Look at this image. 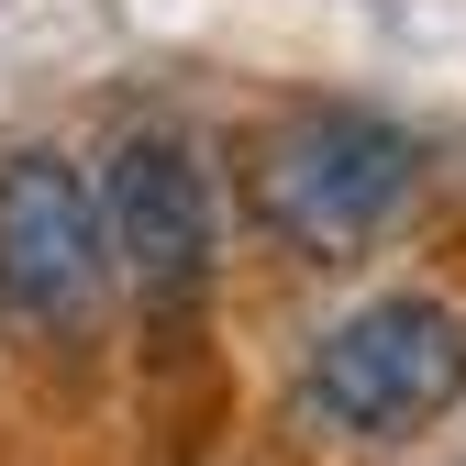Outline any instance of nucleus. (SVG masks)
<instances>
[{"label": "nucleus", "instance_id": "1", "mask_svg": "<svg viewBox=\"0 0 466 466\" xmlns=\"http://www.w3.org/2000/svg\"><path fill=\"white\" fill-rule=\"evenodd\" d=\"M422 200V145L367 100H289L245 145V222L300 267L378 256Z\"/></svg>", "mask_w": 466, "mask_h": 466}, {"label": "nucleus", "instance_id": "2", "mask_svg": "<svg viewBox=\"0 0 466 466\" xmlns=\"http://www.w3.org/2000/svg\"><path fill=\"white\" fill-rule=\"evenodd\" d=\"M455 400H466V311L433 289H378L344 322H322L300 356V411L333 444H422Z\"/></svg>", "mask_w": 466, "mask_h": 466}, {"label": "nucleus", "instance_id": "3", "mask_svg": "<svg viewBox=\"0 0 466 466\" xmlns=\"http://www.w3.org/2000/svg\"><path fill=\"white\" fill-rule=\"evenodd\" d=\"M89 178H100V233H111V289L145 322H189L211 300V267H222L211 156L178 123H134V134H111V156Z\"/></svg>", "mask_w": 466, "mask_h": 466}, {"label": "nucleus", "instance_id": "4", "mask_svg": "<svg viewBox=\"0 0 466 466\" xmlns=\"http://www.w3.org/2000/svg\"><path fill=\"white\" fill-rule=\"evenodd\" d=\"M111 300L100 178L56 145L0 156V322L12 333H89Z\"/></svg>", "mask_w": 466, "mask_h": 466}]
</instances>
